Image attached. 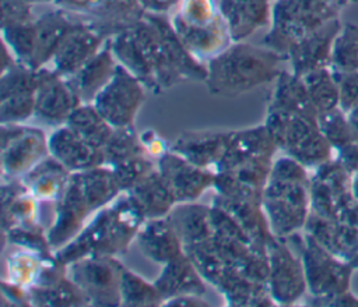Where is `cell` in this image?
I'll return each mask as SVG.
<instances>
[{
    "label": "cell",
    "mask_w": 358,
    "mask_h": 307,
    "mask_svg": "<svg viewBox=\"0 0 358 307\" xmlns=\"http://www.w3.org/2000/svg\"><path fill=\"white\" fill-rule=\"evenodd\" d=\"M263 209L275 237H288L306 225L309 194L306 183L268 180L263 190Z\"/></svg>",
    "instance_id": "5"
},
{
    "label": "cell",
    "mask_w": 358,
    "mask_h": 307,
    "mask_svg": "<svg viewBox=\"0 0 358 307\" xmlns=\"http://www.w3.org/2000/svg\"><path fill=\"white\" fill-rule=\"evenodd\" d=\"M231 133L187 131L176 138L169 151L179 154L197 166L215 170L228 147Z\"/></svg>",
    "instance_id": "21"
},
{
    "label": "cell",
    "mask_w": 358,
    "mask_h": 307,
    "mask_svg": "<svg viewBox=\"0 0 358 307\" xmlns=\"http://www.w3.org/2000/svg\"><path fill=\"white\" fill-rule=\"evenodd\" d=\"M56 4L74 15L92 17L90 22L106 38L133 25L145 14L138 0H57Z\"/></svg>",
    "instance_id": "10"
},
{
    "label": "cell",
    "mask_w": 358,
    "mask_h": 307,
    "mask_svg": "<svg viewBox=\"0 0 358 307\" xmlns=\"http://www.w3.org/2000/svg\"><path fill=\"white\" fill-rule=\"evenodd\" d=\"M144 220L140 211L124 195L113 205L101 208L94 219L55 255L67 267L91 255L116 257L127 251Z\"/></svg>",
    "instance_id": "3"
},
{
    "label": "cell",
    "mask_w": 358,
    "mask_h": 307,
    "mask_svg": "<svg viewBox=\"0 0 358 307\" xmlns=\"http://www.w3.org/2000/svg\"><path fill=\"white\" fill-rule=\"evenodd\" d=\"M32 4L25 0H1V27L32 21Z\"/></svg>",
    "instance_id": "43"
},
{
    "label": "cell",
    "mask_w": 358,
    "mask_h": 307,
    "mask_svg": "<svg viewBox=\"0 0 358 307\" xmlns=\"http://www.w3.org/2000/svg\"><path fill=\"white\" fill-rule=\"evenodd\" d=\"M35 20L28 22L1 27L3 42L14 53L17 61L28 67H31V61L35 53V42H36Z\"/></svg>",
    "instance_id": "36"
},
{
    "label": "cell",
    "mask_w": 358,
    "mask_h": 307,
    "mask_svg": "<svg viewBox=\"0 0 358 307\" xmlns=\"http://www.w3.org/2000/svg\"><path fill=\"white\" fill-rule=\"evenodd\" d=\"M108 42L119 64L154 93L187 81L196 68V59L176 35L171 20L158 13H145Z\"/></svg>",
    "instance_id": "1"
},
{
    "label": "cell",
    "mask_w": 358,
    "mask_h": 307,
    "mask_svg": "<svg viewBox=\"0 0 358 307\" xmlns=\"http://www.w3.org/2000/svg\"><path fill=\"white\" fill-rule=\"evenodd\" d=\"M71 279L90 306H122L120 274L123 264L115 257L91 255L69 265Z\"/></svg>",
    "instance_id": "7"
},
{
    "label": "cell",
    "mask_w": 358,
    "mask_h": 307,
    "mask_svg": "<svg viewBox=\"0 0 358 307\" xmlns=\"http://www.w3.org/2000/svg\"><path fill=\"white\" fill-rule=\"evenodd\" d=\"M182 243L185 246L197 244L213 237L210 207L197 202H182L169 212Z\"/></svg>",
    "instance_id": "28"
},
{
    "label": "cell",
    "mask_w": 358,
    "mask_h": 307,
    "mask_svg": "<svg viewBox=\"0 0 358 307\" xmlns=\"http://www.w3.org/2000/svg\"><path fill=\"white\" fill-rule=\"evenodd\" d=\"M3 234L8 237L10 243H14L21 248H28L39 254H50L52 251L48 236L43 233V229L39 226V223L15 226Z\"/></svg>",
    "instance_id": "39"
},
{
    "label": "cell",
    "mask_w": 358,
    "mask_h": 307,
    "mask_svg": "<svg viewBox=\"0 0 358 307\" xmlns=\"http://www.w3.org/2000/svg\"><path fill=\"white\" fill-rule=\"evenodd\" d=\"M66 126L90 144L103 148L113 133V127L98 112L94 103H80L70 114Z\"/></svg>",
    "instance_id": "31"
},
{
    "label": "cell",
    "mask_w": 358,
    "mask_h": 307,
    "mask_svg": "<svg viewBox=\"0 0 358 307\" xmlns=\"http://www.w3.org/2000/svg\"><path fill=\"white\" fill-rule=\"evenodd\" d=\"M126 195L145 220L168 216L175 204H178L175 194L158 167L129 190Z\"/></svg>",
    "instance_id": "22"
},
{
    "label": "cell",
    "mask_w": 358,
    "mask_h": 307,
    "mask_svg": "<svg viewBox=\"0 0 358 307\" xmlns=\"http://www.w3.org/2000/svg\"><path fill=\"white\" fill-rule=\"evenodd\" d=\"M105 165L115 166L130 158L145 155V148L136 128L131 126L113 128V133L102 148Z\"/></svg>",
    "instance_id": "33"
},
{
    "label": "cell",
    "mask_w": 358,
    "mask_h": 307,
    "mask_svg": "<svg viewBox=\"0 0 358 307\" xmlns=\"http://www.w3.org/2000/svg\"><path fill=\"white\" fill-rule=\"evenodd\" d=\"M83 103L67 78L52 67L38 68L35 116L50 126H64L71 112Z\"/></svg>",
    "instance_id": "12"
},
{
    "label": "cell",
    "mask_w": 358,
    "mask_h": 307,
    "mask_svg": "<svg viewBox=\"0 0 358 307\" xmlns=\"http://www.w3.org/2000/svg\"><path fill=\"white\" fill-rule=\"evenodd\" d=\"M145 98V85L126 67L117 66L109 82L91 103L113 127L131 126Z\"/></svg>",
    "instance_id": "6"
},
{
    "label": "cell",
    "mask_w": 358,
    "mask_h": 307,
    "mask_svg": "<svg viewBox=\"0 0 358 307\" xmlns=\"http://www.w3.org/2000/svg\"><path fill=\"white\" fill-rule=\"evenodd\" d=\"M228 306H271L274 304L267 283L256 282L229 267L214 285Z\"/></svg>",
    "instance_id": "27"
},
{
    "label": "cell",
    "mask_w": 358,
    "mask_h": 307,
    "mask_svg": "<svg viewBox=\"0 0 358 307\" xmlns=\"http://www.w3.org/2000/svg\"><path fill=\"white\" fill-rule=\"evenodd\" d=\"M122 306H162L164 297L157 286L124 265L120 274Z\"/></svg>",
    "instance_id": "34"
},
{
    "label": "cell",
    "mask_w": 358,
    "mask_h": 307,
    "mask_svg": "<svg viewBox=\"0 0 358 307\" xmlns=\"http://www.w3.org/2000/svg\"><path fill=\"white\" fill-rule=\"evenodd\" d=\"M76 174L91 212L109 205L122 193L115 172L108 165H99Z\"/></svg>",
    "instance_id": "29"
},
{
    "label": "cell",
    "mask_w": 358,
    "mask_h": 307,
    "mask_svg": "<svg viewBox=\"0 0 358 307\" xmlns=\"http://www.w3.org/2000/svg\"><path fill=\"white\" fill-rule=\"evenodd\" d=\"M268 260L267 286L277 304H291L306 290L303 262L292 253L282 237H274L266 247Z\"/></svg>",
    "instance_id": "9"
},
{
    "label": "cell",
    "mask_w": 358,
    "mask_h": 307,
    "mask_svg": "<svg viewBox=\"0 0 358 307\" xmlns=\"http://www.w3.org/2000/svg\"><path fill=\"white\" fill-rule=\"evenodd\" d=\"M232 42H242L271 21L270 0H220Z\"/></svg>",
    "instance_id": "20"
},
{
    "label": "cell",
    "mask_w": 358,
    "mask_h": 307,
    "mask_svg": "<svg viewBox=\"0 0 358 307\" xmlns=\"http://www.w3.org/2000/svg\"><path fill=\"white\" fill-rule=\"evenodd\" d=\"M35 116V93H20L0 99L1 124L22 123Z\"/></svg>",
    "instance_id": "40"
},
{
    "label": "cell",
    "mask_w": 358,
    "mask_h": 307,
    "mask_svg": "<svg viewBox=\"0 0 358 307\" xmlns=\"http://www.w3.org/2000/svg\"><path fill=\"white\" fill-rule=\"evenodd\" d=\"M222 18L220 4L215 0H180L171 21L187 27H208Z\"/></svg>",
    "instance_id": "37"
},
{
    "label": "cell",
    "mask_w": 358,
    "mask_h": 307,
    "mask_svg": "<svg viewBox=\"0 0 358 307\" xmlns=\"http://www.w3.org/2000/svg\"><path fill=\"white\" fill-rule=\"evenodd\" d=\"M301 253L310 293L316 297L340 296L347 286L344 265L333 260L330 251L309 233L301 240Z\"/></svg>",
    "instance_id": "11"
},
{
    "label": "cell",
    "mask_w": 358,
    "mask_h": 307,
    "mask_svg": "<svg viewBox=\"0 0 358 307\" xmlns=\"http://www.w3.org/2000/svg\"><path fill=\"white\" fill-rule=\"evenodd\" d=\"M119 61L116 60L109 42L106 40L101 50L92 56L74 75L67 78L81 102L91 103L98 92L109 82L115 74Z\"/></svg>",
    "instance_id": "23"
},
{
    "label": "cell",
    "mask_w": 358,
    "mask_h": 307,
    "mask_svg": "<svg viewBox=\"0 0 358 307\" xmlns=\"http://www.w3.org/2000/svg\"><path fill=\"white\" fill-rule=\"evenodd\" d=\"M48 145L49 154L71 173L105 165L102 148L90 144L66 124L59 126V128L50 134Z\"/></svg>",
    "instance_id": "16"
},
{
    "label": "cell",
    "mask_w": 358,
    "mask_h": 307,
    "mask_svg": "<svg viewBox=\"0 0 358 307\" xmlns=\"http://www.w3.org/2000/svg\"><path fill=\"white\" fill-rule=\"evenodd\" d=\"M92 214L83 194L78 177L73 173L62 197L56 201L55 220L46 236L52 250H60L70 243L83 229L85 218Z\"/></svg>",
    "instance_id": "14"
},
{
    "label": "cell",
    "mask_w": 358,
    "mask_h": 307,
    "mask_svg": "<svg viewBox=\"0 0 358 307\" xmlns=\"http://www.w3.org/2000/svg\"><path fill=\"white\" fill-rule=\"evenodd\" d=\"M48 254H39L32 250H18L7 258L8 282L15 283L24 289H31L41 274L43 257Z\"/></svg>",
    "instance_id": "35"
},
{
    "label": "cell",
    "mask_w": 358,
    "mask_h": 307,
    "mask_svg": "<svg viewBox=\"0 0 358 307\" xmlns=\"http://www.w3.org/2000/svg\"><path fill=\"white\" fill-rule=\"evenodd\" d=\"M157 167L169 184L178 204L193 202L207 188L214 187L215 170L197 166L173 151L159 156Z\"/></svg>",
    "instance_id": "13"
},
{
    "label": "cell",
    "mask_w": 358,
    "mask_h": 307,
    "mask_svg": "<svg viewBox=\"0 0 358 307\" xmlns=\"http://www.w3.org/2000/svg\"><path fill=\"white\" fill-rule=\"evenodd\" d=\"M78 22V18L63 8L45 13L36 18V42L31 68L38 70L48 66L66 36L77 27Z\"/></svg>",
    "instance_id": "19"
},
{
    "label": "cell",
    "mask_w": 358,
    "mask_h": 307,
    "mask_svg": "<svg viewBox=\"0 0 358 307\" xmlns=\"http://www.w3.org/2000/svg\"><path fill=\"white\" fill-rule=\"evenodd\" d=\"M282 57L273 49L232 42L207 61V88L211 95L234 98L275 81L284 71Z\"/></svg>",
    "instance_id": "2"
},
{
    "label": "cell",
    "mask_w": 358,
    "mask_h": 307,
    "mask_svg": "<svg viewBox=\"0 0 358 307\" xmlns=\"http://www.w3.org/2000/svg\"><path fill=\"white\" fill-rule=\"evenodd\" d=\"M268 180L308 183V174L305 170V165L288 155L273 162Z\"/></svg>",
    "instance_id": "42"
},
{
    "label": "cell",
    "mask_w": 358,
    "mask_h": 307,
    "mask_svg": "<svg viewBox=\"0 0 358 307\" xmlns=\"http://www.w3.org/2000/svg\"><path fill=\"white\" fill-rule=\"evenodd\" d=\"M25 1H28V3H31V4H39V3H52V1H57V0H25Z\"/></svg>",
    "instance_id": "47"
},
{
    "label": "cell",
    "mask_w": 358,
    "mask_h": 307,
    "mask_svg": "<svg viewBox=\"0 0 358 307\" xmlns=\"http://www.w3.org/2000/svg\"><path fill=\"white\" fill-rule=\"evenodd\" d=\"M162 306H208V303L199 294H183L166 300Z\"/></svg>",
    "instance_id": "46"
},
{
    "label": "cell",
    "mask_w": 358,
    "mask_h": 307,
    "mask_svg": "<svg viewBox=\"0 0 358 307\" xmlns=\"http://www.w3.org/2000/svg\"><path fill=\"white\" fill-rule=\"evenodd\" d=\"M268 107L299 114H319L309 98L303 78L295 73L289 74L287 71H282L275 80L274 93Z\"/></svg>",
    "instance_id": "30"
},
{
    "label": "cell",
    "mask_w": 358,
    "mask_h": 307,
    "mask_svg": "<svg viewBox=\"0 0 358 307\" xmlns=\"http://www.w3.org/2000/svg\"><path fill=\"white\" fill-rule=\"evenodd\" d=\"M29 301L34 306H87L88 300L80 286L71 278L28 289Z\"/></svg>",
    "instance_id": "32"
},
{
    "label": "cell",
    "mask_w": 358,
    "mask_h": 307,
    "mask_svg": "<svg viewBox=\"0 0 358 307\" xmlns=\"http://www.w3.org/2000/svg\"><path fill=\"white\" fill-rule=\"evenodd\" d=\"M145 13H158L164 14L180 0H138Z\"/></svg>",
    "instance_id": "45"
},
{
    "label": "cell",
    "mask_w": 358,
    "mask_h": 307,
    "mask_svg": "<svg viewBox=\"0 0 358 307\" xmlns=\"http://www.w3.org/2000/svg\"><path fill=\"white\" fill-rule=\"evenodd\" d=\"M264 126L277 148L302 165L317 166L326 162L330 152V142L319 127L317 116L268 107Z\"/></svg>",
    "instance_id": "4"
},
{
    "label": "cell",
    "mask_w": 358,
    "mask_h": 307,
    "mask_svg": "<svg viewBox=\"0 0 358 307\" xmlns=\"http://www.w3.org/2000/svg\"><path fill=\"white\" fill-rule=\"evenodd\" d=\"M73 173L50 154L21 176V181L38 200L57 201L67 188Z\"/></svg>",
    "instance_id": "25"
},
{
    "label": "cell",
    "mask_w": 358,
    "mask_h": 307,
    "mask_svg": "<svg viewBox=\"0 0 358 307\" xmlns=\"http://www.w3.org/2000/svg\"><path fill=\"white\" fill-rule=\"evenodd\" d=\"M108 39L90 21L80 20L55 53L52 68L62 77L70 78L101 50Z\"/></svg>",
    "instance_id": "15"
},
{
    "label": "cell",
    "mask_w": 358,
    "mask_h": 307,
    "mask_svg": "<svg viewBox=\"0 0 358 307\" xmlns=\"http://www.w3.org/2000/svg\"><path fill=\"white\" fill-rule=\"evenodd\" d=\"M140 138H141V141H143V145H144L145 151L150 152V154H152V155L162 156L165 152L169 151V149H165L164 141H162L154 131H147V133H144Z\"/></svg>",
    "instance_id": "44"
},
{
    "label": "cell",
    "mask_w": 358,
    "mask_h": 307,
    "mask_svg": "<svg viewBox=\"0 0 358 307\" xmlns=\"http://www.w3.org/2000/svg\"><path fill=\"white\" fill-rule=\"evenodd\" d=\"M112 169L122 191L127 193L157 167L145 158V155H138L112 166Z\"/></svg>",
    "instance_id": "38"
},
{
    "label": "cell",
    "mask_w": 358,
    "mask_h": 307,
    "mask_svg": "<svg viewBox=\"0 0 358 307\" xmlns=\"http://www.w3.org/2000/svg\"><path fill=\"white\" fill-rule=\"evenodd\" d=\"M136 239L143 254L161 265L185 253L183 243L169 216L144 220Z\"/></svg>",
    "instance_id": "18"
},
{
    "label": "cell",
    "mask_w": 358,
    "mask_h": 307,
    "mask_svg": "<svg viewBox=\"0 0 358 307\" xmlns=\"http://www.w3.org/2000/svg\"><path fill=\"white\" fill-rule=\"evenodd\" d=\"M214 188L220 195L231 200H242V201H253V202H262L263 200V190L241 181L231 173L217 172Z\"/></svg>",
    "instance_id": "41"
},
{
    "label": "cell",
    "mask_w": 358,
    "mask_h": 307,
    "mask_svg": "<svg viewBox=\"0 0 358 307\" xmlns=\"http://www.w3.org/2000/svg\"><path fill=\"white\" fill-rule=\"evenodd\" d=\"M154 285L162 294L164 303L183 294L203 296L206 293L204 278L185 253L164 265Z\"/></svg>",
    "instance_id": "24"
},
{
    "label": "cell",
    "mask_w": 358,
    "mask_h": 307,
    "mask_svg": "<svg viewBox=\"0 0 358 307\" xmlns=\"http://www.w3.org/2000/svg\"><path fill=\"white\" fill-rule=\"evenodd\" d=\"M275 149L277 145L264 124L242 131H232L228 147L215 166V172H231L239 165L255 159H271Z\"/></svg>",
    "instance_id": "17"
},
{
    "label": "cell",
    "mask_w": 358,
    "mask_h": 307,
    "mask_svg": "<svg viewBox=\"0 0 358 307\" xmlns=\"http://www.w3.org/2000/svg\"><path fill=\"white\" fill-rule=\"evenodd\" d=\"M49 155V145L41 128L17 124H1V170L3 176H24Z\"/></svg>",
    "instance_id": "8"
},
{
    "label": "cell",
    "mask_w": 358,
    "mask_h": 307,
    "mask_svg": "<svg viewBox=\"0 0 358 307\" xmlns=\"http://www.w3.org/2000/svg\"><path fill=\"white\" fill-rule=\"evenodd\" d=\"M214 202L228 211L241 227L248 233L252 241L262 250L266 251L267 244L275 237L270 229L267 215L263 209L262 202L242 201L225 198L220 194L214 197Z\"/></svg>",
    "instance_id": "26"
}]
</instances>
